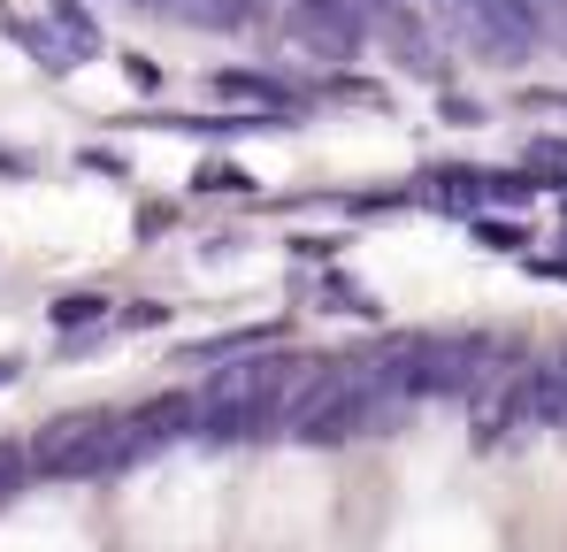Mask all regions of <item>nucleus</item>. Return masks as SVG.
I'll list each match as a JSON object with an SVG mask.
<instances>
[{"mask_svg":"<svg viewBox=\"0 0 567 552\" xmlns=\"http://www.w3.org/2000/svg\"><path fill=\"white\" fill-rule=\"evenodd\" d=\"M16 376H23V361H0V391H8V384H16Z\"/></svg>","mask_w":567,"mask_h":552,"instance_id":"nucleus-17","label":"nucleus"},{"mask_svg":"<svg viewBox=\"0 0 567 552\" xmlns=\"http://www.w3.org/2000/svg\"><path fill=\"white\" fill-rule=\"evenodd\" d=\"M78 170H100V177H131V162H123V154H107V146H85V154H78Z\"/></svg>","mask_w":567,"mask_h":552,"instance_id":"nucleus-12","label":"nucleus"},{"mask_svg":"<svg viewBox=\"0 0 567 552\" xmlns=\"http://www.w3.org/2000/svg\"><path fill=\"white\" fill-rule=\"evenodd\" d=\"M16 47H23V54H39L47 70H70V62H78V47H62V39H54V23H16Z\"/></svg>","mask_w":567,"mask_h":552,"instance_id":"nucleus-7","label":"nucleus"},{"mask_svg":"<svg viewBox=\"0 0 567 552\" xmlns=\"http://www.w3.org/2000/svg\"><path fill=\"white\" fill-rule=\"evenodd\" d=\"M162 315H169L162 299H138V307H123V315H115V330H154Z\"/></svg>","mask_w":567,"mask_h":552,"instance_id":"nucleus-11","label":"nucleus"},{"mask_svg":"<svg viewBox=\"0 0 567 552\" xmlns=\"http://www.w3.org/2000/svg\"><path fill=\"white\" fill-rule=\"evenodd\" d=\"M322 299H330V307H353V315H369V323H377V315H383V307H377V299H369V292H353V284H338V276L322 284Z\"/></svg>","mask_w":567,"mask_h":552,"instance_id":"nucleus-10","label":"nucleus"},{"mask_svg":"<svg viewBox=\"0 0 567 552\" xmlns=\"http://www.w3.org/2000/svg\"><path fill=\"white\" fill-rule=\"evenodd\" d=\"M169 223H177V207H146V215H138V238H154V231H169Z\"/></svg>","mask_w":567,"mask_h":552,"instance_id":"nucleus-15","label":"nucleus"},{"mask_svg":"<svg viewBox=\"0 0 567 552\" xmlns=\"http://www.w3.org/2000/svg\"><path fill=\"white\" fill-rule=\"evenodd\" d=\"M162 16H185V23H230V31H246L261 8L254 0H154Z\"/></svg>","mask_w":567,"mask_h":552,"instance_id":"nucleus-3","label":"nucleus"},{"mask_svg":"<svg viewBox=\"0 0 567 552\" xmlns=\"http://www.w3.org/2000/svg\"><path fill=\"white\" fill-rule=\"evenodd\" d=\"M192 184H199V192H254V177H246L238 162H199Z\"/></svg>","mask_w":567,"mask_h":552,"instance_id":"nucleus-8","label":"nucleus"},{"mask_svg":"<svg viewBox=\"0 0 567 552\" xmlns=\"http://www.w3.org/2000/svg\"><path fill=\"white\" fill-rule=\"evenodd\" d=\"M522 177L537 184H553V192H567V139H529V154H522Z\"/></svg>","mask_w":567,"mask_h":552,"instance_id":"nucleus-5","label":"nucleus"},{"mask_svg":"<svg viewBox=\"0 0 567 552\" xmlns=\"http://www.w3.org/2000/svg\"><path fill=\"white\" fill-rule=\"evenodd\" d=\"M468 238L491 254H529V223H506V215H468Z\"/></svg>","mask_w":567,"mask_h":552,"instance_id":"nucleus-6","label":"nucleus"},{"mask_svg":"<svg viewBox=\"0 0 567 552\" xmlns=\"http://www.w3.org/2000/svg\"><path fill=\"white\" fill-rule=\"evenodd\" d=\"M437 108H445V123H483V108H475V100H453V92H445Z\"/></svg>","mask_w":567,"mask_h":552,"instance_id":"nucleus-14","label":"nucleus"},{"mask_svg":"<svg viewBox=\"0 0 567 552\" xmlns=\"http://www.w3.org/2000/svg\"><path fill=\"white\" fill-rule=\"evenodd\" d=\"M23 170H31V162H16V154L0 146V177H23Z\"/></svg>","mask_w":567,"mask_h":552,"instance_id":"nucleus-16","label":"nucleus"},{"mask_svg":"<svg viewBox=\"0 0 567 552\" xmlns=\"http://www.w3.org/2000/svg\"><path fill=\"white\" fill-rule=\"evenodd\" d=\"M522 269H529V276H553V284H567V254H537V246H529V254H522Z\"/></svg>","mask_w":567,"mask_h":552,"instance_id":"nucleus-13","label":"nucleus"},{"mask_svg":"<svg viewBox=\"0 0 567 552\" xmlns=\"http://www.w3.org/2000/svg\"><path fill=\"white\" fill-rule=\"evenodd\" d=\"M277 338H291V323H246V330H223L207 346H185V361H246V354H269Z\"/></svg>","mask_w":567,"mask_h":552,"instance_id":"nucleus-1","label":"nucleus"},{"mask_svg":"<svg viewBox=\"0 0 567 552\" xmlns=\"http://www.w3.org/2000/svg\"><path fill=\"white\" fill-rule=\"evenodd\" d=\"M31 476H39V468H31V446H0V499H16Z\"/></svg>","mask_w":567,"mask_h":552,"instance_id":"nucleus-9","label":"nucleus"},{"mask_svg":"<svg viewBox=\"0 0 567 552\" xmlns=\"http://www.w3.org/2000/svg\"><path fill=\"white\" fill-rule=\"evenodd\" d=\"M47 323H54V330H107L115 315H107V292H62V299L47 307Z\"/></svg>","mask_w":567,"mask_h":552,"instance_id":"nucleus-4","label":"nucleus"},{"mask_svg":"<svg viewBox=\"0 0 567 552\" xmlns=\"http://www.w3.org/2000/svg\"><path fill=\"white\" fill-rule=\"evenodd\" d=\"M207 85L223 92V100H261V108H307V100H291V85L261 78V70H215Z\"/></svg>","mask_w":567,"mask_h":552,"instance_id":"nucleus-2","label":"nucleus"}]
</instances>
